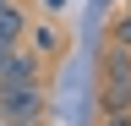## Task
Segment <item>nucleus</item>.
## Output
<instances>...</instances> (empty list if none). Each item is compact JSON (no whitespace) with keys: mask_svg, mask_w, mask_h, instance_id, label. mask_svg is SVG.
Here are the masks:
<instances>
[{"mask_svg":"<svg viewBox=\"0 0 131 126\" xmlns=\"http://www.w3.org/2000/svg\"><path fill=\"white\" fill-rule=\"evenodd\" d=\"M44 6H49V11H60V6H66V0H44Z\"/></svg>","mask_w":131,"mask_h":126,"instance_id":"obj_8","label":"nucleus"},{"mask_svg":"<svg viewBox=\"0 0 131 126\" xmlns=\"http://www.w3.org/2000/svg\"><path fill=\"white\" fill-rule=\"evenodd\" d=\"M27 38H33V55H38V60L60 50V33H55V22H44V27H27Z\"/></svg>","mask_w":131,"mask_h":126,"instance_id":"obj_5","label":"nucleus"},{"mask_svg":"<svg viewBox=\"0 0 131 126\" xmlns=\"http://www.w3.org/2000/svg\"><path fill=\"white\" fill-rule=\"evenodd\" d=\"M109 44H120V50H131V11H120V17L109 22Z\"/></svg>","mask_w":131,"mask_h":126,"instance_id":"obj_6","label":"nucleus"},{"mask_svg":"<svg viewBox=\"0 0 131 126\" xmlns=\"http://www.w3.org/2000/svg\"><path fill=\"white\" fill-rule=\"evenodd\" d=\"M0 6H6V0H0Z\"/></svg>","mask_w":131,"mask_h":126,"instance_id":"obj_9","label":"nucleus"},{"mask_svg":"<svg viewBox=\"0 0 131 126\" xmlns=\"http://www.w3.org/2000/svg\"><path fill=\"white\" fill-rule=\"evenodd\" d=\"M33 82H44V60L33 55V50H0V93L6 88H33Z\"/></svg>","mask_w":131,"mask_h":126,"instance_id":"obj_3","label":"nucleus"},{"mask_svg":"<svg viewBox=\"0 0 131 126\" xmlns=\"http://www.w3.org/2000/svg\"><path fill=\"white\" fill-rule=\"evenodd\" d=\"M98 104L109 110H131V50L109 44L104 50V82H98Z\"/></svg>","mask_w":131,"mask_h":126,"instance_id":"obj_1","label":"nucleus"},{"mask_svg":"<svg viewBox=\"0 0 131 126\" xmlns=\"http://www.w3.org/2000/svg\"><path fill=\"white\" fill-rule=\"evenodd\" d=\"M27 27H33L27 22V6L22 0H6V6H0V50H16Z\"/></svg>","mask_w":131,"mask_h":126,"instance_id":"obj_4","label":"nucleus"},{"mask_svg":"<svg viewBox=\"0 0 131 126\" xmlns=\"http://www.w3.org/2000/svg\"><path fill=\"white\" fill-rule=\"evenodd\" d=\"M104 126H131V110H109V115H104Z\"/></svg>","mask_w":131,"mask_h":126,"instance_id":"obj_7","label":"nucleus"},{"mask_svg":"<svg viewBox=\"0 0 131 126\" xmlns=\"http://www.w3.org/2000/svg\"><path fill=\"white\" fill-rule=\"evenodd\" d=\"M44 110H49L44 82H33V88H6V93H0V126H38Z\"/></svg>","mask_w":131,"mask_h":126,"instance_id":"obj_2","label":"nucleus"}]
</instances>
